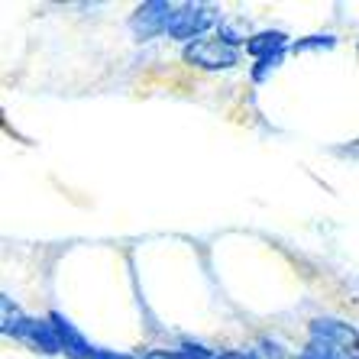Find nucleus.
I'll return each instance as SVG.
<instances>
[]
</instances>
